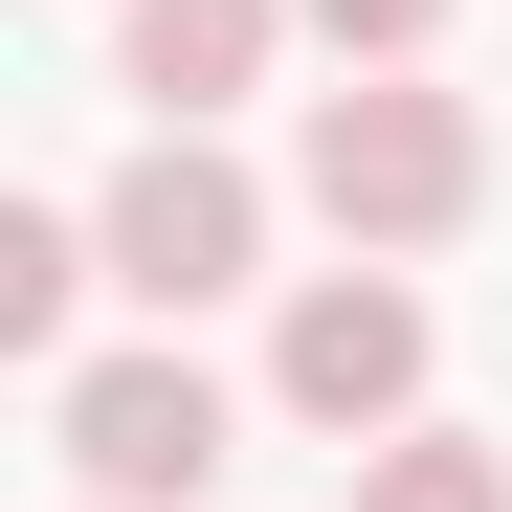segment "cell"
Returning a JSON list of instances; mask_svg holds the SVG:
<instances>
[{"label":"cell","instance_id":"obj_1","mask_svg":"<svg viewBox=\"0 0 512 512\" xmlns=\"http://www.w3.org/2000/svg\"><path fill=\"white\" fill-rule=\"evenodd\" d=\"M290 201L357 245V268H423V245H468V201H490V112L423 90V67H334L312 134H290Z\"/></svg>","mask_w":512,"mask_h":512},{"label":"cell","instance_id":"obj_2","mask_svg":"<svg viewBox=\"0 0 512 512\" xmlns=\"http://www.w3.org/2000/svg\"><path fill=\"white\" fill-rule=\"evenodd\" d=\"M45 446H67L90 512H201V490L245 468V401L179 357V334H134V357H67V379H45Z\"/></svg>","mask_w":512,"mask_h":512},{"label":"cell","instance_id":"obj_3","mask_svg":"<svg viewBox=\"0 0 512 512\" xmlns=\"http://www.w3.org/2000/svg\"><path fill=\"white\" fill-rule=\"evenodd\" d=\"M90 245H112V290L179 334V312H223V290H268V179H245L223 134H134L112 179H90Z\"/></svg>","mask_w":512,"mask_h":512},{"label":"cell","instance_id":"obj_4","mask_svg":"<svg viewBox=\"0 0 512 512\" xmlns=\"http://www.w3.org/2000/svg\"><path fill=\"white\" fill-rule=\"evenodd\" d=\"M423 379H446L423 268H357V245H334V268L268 312V401L312 423V446H401V423H423Z\"/></svg>","mask_w":512,"mask_h":512},{"label":"cell","instance_id":"obj_5","mask_svg":"<svg viewBox=\"0 0 512 512\" xmlns=\"http://www.w3.org/2000/svg\"><path fill=\"white\" fill-rule=\"evenodd\" d=\"M290 45H312L290 0H112V90H134L156 134H223V112L268 90Z\"/></svg>","mask_w":512,"mask_h":512},{"label":"cell","instance_id":"obj_6","mask_svg":"<svg viewBox=\"0 0 512 512\" xmlns=\"http://www.w3.org/2000/svg\"><path fill=\"white\" fill-rule=\"evenodd\" d=\"M90 290H112L90 201H0V357H23V379H67V334H90Z\"/></svg>","mask_w":512,"mask_h":512},{"label":"cell","instance_id":"obj_7","mask_svg":"<svg viewBox=\"0 0 512 512\" xmlns=\"http://www.w3.org/2000/svg\"><path fill=\"white\" fill-rule=\"evenodd\" d=\"M357 512H512V446H468V423H401V446H357Z\"/></svg>","mask_w":512,"mask_h":512},{"label":"cell","instance_id":"obj_8","mask_svg":"<svg viewBox=\"0 0 512 512\" xmlns=\"http://www.w3.org/2000/svg\"><path fill=\"white\" fill-rule=\"evenodd\" d=\"M290 23H312L334 67H423V45H446V0H290Z\"/></svg>","mask_w":512,"mask_h":512},{"label":"cell","instance_id":"obj_9","mask_svg":"<svg viewBox=\"0 0 512 512\" xmlns=\"http://www.w3.org/2000/svg\"><path fill=\"white\" fill-rule=\"evenodd\" d=\"M67 512H90V490H67Z\"/></svg>","mask_w":512,"mask_h":512}]
</instances>
